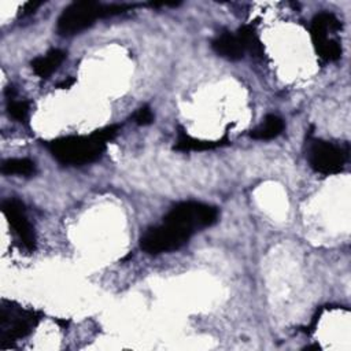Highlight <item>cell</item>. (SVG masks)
<instances>
[{"label":"cell","mask_w":351,"mask_h":351,"mask_svg":"<svg viewBox=\"0 0 351 351\" xmlns=\"http://www.w3.org/2000/svg\"><path fill=\"white\" fill-rule=\"evenodd\" d=\"M104 141H101L95 133L89 136H67L48 141L47 147L52 156L70 166H82L97 160L104 149Z\"/></svg>","instance_id":"2"},{"label":"cell","mask_w":351,"mask_h":351,"mask_svg":"<svg viewBox=\"0 0 351 351\" xmlns=\"http://www.w3.org/2000/svg\"><path fill=\"white\" fill-rule=\"evenodd\" d=\"M40 318L38 311L3 300L0 304V348H7L14 341L27 336L37 326Z\"/></svg>","instance_id":"3"},{"label":"cell","mask_w":351,"mask_h":351,"mask_svg":"<svg viewBox=\"0 0 351 351\" xmlns=\"http://www.w3.org/2000/svg\"><path fill=\"white\" fill-rule=\"evenodd\" d=\"M73 84H74V78H67V80L62 81L58 86H59V88H62V89H66V88H70Z\"/></svg>","instance_id":"18"},{"label":"cell","mask_w":351,"mask_h":351,"mask_svg":"<svg viewBox=\"0 0 351 351\" xmlns=\"http://www.w3.org/2000/svg\"><path fill=\"white\" fill-rule=\"evenodd\" d=\"M340 29L339 19L330 12H319L311 21V37L313 43L322 41L328 38L329 32H336Z\"/></svg>","instance_id":"9"},{"label":"cell","mask_w":351,"mask_h":351,"mask_svg":"<svg viewBox=\"0 0 351 351\" xmlns=\"http://www.w3.org/2000/svg\"><path fill=\"white\" fill-rule=\"evenodd\" d=\"M213 49L219 56L229 60H239L244 56L245 49L237 34L223 33L213 41Z\"/></svg>","instance_id":"7"},{"label":"cell","mask_w":351,"mask_h":351,"mask_svg":"<svg viewBox=\"0 0 351 351\" xmlns=\"http://www.w3.org/2000/svg\"><path fill=\"white\" fill-rule=\"evenodd\" d=\"M1 211L21 244L27 251H33L36 247V234L26 217L23 204L18 199H8L3 202Z\"/></svg>","instance_id":"6"},{"label":"cell","mask_w":351,"mask_h":351,"mask_svg":"<svg viewBox=\"0 0 351 351\" xmlns=\"http://www.w3.org/2000/svg\"><path fill=\"white\" fill-rule=\"evenodd\" d=\"M226 138L218 140V141H211V140H200V138H193L185 133H180V137L174 145V149L188 152V151H206V149H214L223 143H226Z\"/></svg>","instance_id":"11"},{"label":"cell","mask_w":351,"mask_h":351,"mask_svg":"<svg viewBox=\"0 0 351 351\" xmlns=\"http://www.w3.org/2000/svg\"><path fill=\"white\" fill-rule=\"evenodd\" d=\"M237 37L240 38L243 47L245 51L251 52L254 56H262L263 55V47L261 44V40L258 38L255 30L252 26H243L237 32Z\"/></svg>","instance_id":"13"},{"label":"cell","mask_w":351,"mask_h":351,"mask_svg":"<svg viewBox=\"0 0 351 351\" xmlns=\"http://www.w3.org/2000/svg\"><path fill=\"white\" fill-rule=\"evenodd\" d=\"M8 114L10 117H12L15 121L23 122L27 118V112H29V104L25 100H11L8 103Z\"/></svg>","instance_id":"15"},{"label":"cell","mask_w":351,"mask_h":351,"mask_svg":"<svg viewBox=\"0 0 351 351\" xmlns=\"http://www.w3.org/2000/svg\"><path fill=\"white\" fill-rule=\"evenodd\" d=\"M133 121L140 125V126H145V125H149L152 123L154 121V114L151 111L149 107L144 106V107H140L134 114H133Z\"/></svg>","instance_id":"16"},{"label":"cell","mask_w":351,"mask_h":351,"mask_svg":"<svg viewBox=\"0 0 351 351\" xmlns=\"http://www.w3.org/2000/svg\"><path fill=\"white\" fill-rule=\"evenodd\" d=\"M284 130V121L274 114L265 117L263 122L251 132V137L255 140H271L280 136Z\"/></svg>","instance_id":"10"},{"label":"cell","mask_w":351,"mask_h":351,"mask_svg":"<svg viewBox=\"0 0 351 351\" xmlns=\"http://www.w3.org/2000/svg\"><path fill=\"white\" fill-rule=\"evenodd\" d=\"M41 3H36V1H29L25 4L23 7V14H32Z\"/></svg>","instance_id":"17"},{"label":"cell","mask_w":351,"mask_h":351,"mask_svg":"<svg viewBox=\"0 0 351 351\" xmlns=\"http://www.w3.org/2000/svg\"><path fill=\"white\" fill-rule=\"evenodd\" d=\"M308 163L313 170L321 174L340 173L348 158V148L333 143L315 140L308 148Z\"/></svg>","instance_id":"5"},{"label":"cell","mask_w":351,"mask_h":351,"mask_svg":"<svg viewBox=\"0 0 351 351\" xmlns=\"http://www.w3.org/2000/svg\"><path fill=\"white\" fill-rule=\"evenodd\" d=\"M133 5L110 4L104 5L97 1H75L63 10L58 19L56 30L60 36H73L89 27L97 18L121 14Z\"/></svg>","instance_id":"1"},{"label":"cell","mask_w":351,"mask_h":351,"mask_svg":"<svg viewBox=\"0 0 351 351\" xmlns=\"http://www.w3.org/2000/svg\"><path fill=\"white\" fill-rule=\"evenodd\" d=\"M1 173L12 176H32L36 173V166L34 162L26 158H12V159H5L1 163Z\"/></svg>","instance_id":"12"},{"label":"cell","mask_w":351,"mask_h":351,"mask_svg":"<svg viewBox=\"0 0 351 351\" xmlns=\"http://www.w3.org/2000/svg\"><path fill=\"white\" fill-rule=\"evenodd\" d=\"M317 53L326 62H335L341 56V47L336 40L325 38L322 41L314 43Z\"/></svg>","instance_id":"14"},{"label":"cell","mask_w":351,"mask_h":351,"mask_svg":"<svg viewBox=\"0 0 351 351\" xmlns=\"http://www.w3.org/2000/svg\"><path fill=\"white\" fill-rule=\"evenodd\" d=\"M192 234L191 229L165 218L162 225L148 229L141 236L140 247L151 255L170 252L182 247Z\"/></svg>","instance_id":"4"},{"label":"cell","mask_w":351,"mask_h":351,"mask_svg":"<svg viewBox=\"0 0 351 351\" xmlns=\"http://www.w3.org/2000/svg\"><path fill=\"white\" fill-rule=\"evenodd\" d=\"M66 53L62 49H51L44 56H38L32 62L33 71L40 78H48L64 60Z\"/></svg>","instance_id":"8"}]
</instances>
